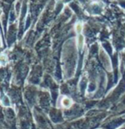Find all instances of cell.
<instances>
[{"instance_id":"cell-1","label":"cell","mask_w":125,"mask_h":129,"mask_svg":"<svg viewBox=\"0 0 125 129\" xmlns=\"http://www.w3.org/2000/svg\"><path fill=\"white\" fill-rule=\"evenodd\" d=\"M62 103H63L64 106H66V107H69V106L71 105V100L69 98H64V100L62 101Z\"/></svg>"}]
</instances>
